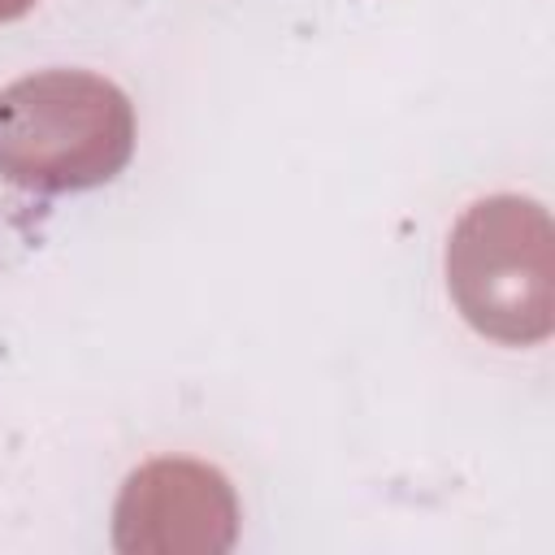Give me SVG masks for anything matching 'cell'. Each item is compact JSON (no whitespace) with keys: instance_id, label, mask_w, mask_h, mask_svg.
<instances>
[{"instance_id":"cell-1","label":"cell","mask_w":555,"mask_h":555,"mask_svg":"<svg viewBox=\"0 0 555 555\" xmlns=\"http://www.w3.org/2000/svg\"><path fill=\"white\" fill-rule=\"evenodd\" d=\"M134 113L87 69H43L0 91V178L22 191H87L126 169Z\"/></svg>"},{"instance_id":"cell-2","label":"cell","mask_w":555,"mask_h":555,"mask_svg":"<svg viewBox=\"0 0 555 555\" xmlns=\"http://www.w3.org/2000/svg\"><path fill=\"white\" fill-rule=\"evenodd\" d=\"M447 286L464 321L499 343L551 334V221L533 199L473 204L447 247Z\"/></svg>"},{"instance_id":"cell-3","label":"cell","mask_w":555,"mask_h":555,"mask_svg":"<svg viewBox=\"0 0 555 555\" xmlns=\"http://www.w3.org/2000/svg\"><path fill=\"white\" fill-rule=\"evenodd\" d=\"M30 4H35V0H0V22H13V17H22Z\"/></svg>"}]
</instances>
